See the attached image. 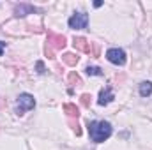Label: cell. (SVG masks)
<instances>
[{"mask_svg": "<svg viewBox=\"0 0 152 150\" xmlns=\"http://www.w3.org/2000/svg\"><path fill=\"white\" fill-rule=\"evenodd\" d=\"M87 25H88V14H87V12H75V14L69 18V27L75 28V30L87 28Z\"/></svg>", "mask_w": 152, "mask_h": 150, "instance_id": "277c9868", "label": "cell"}, {"mask_svg": "<svg viewBox=\"0 0 152 150\" xmlns=\"http://www.w3.org/2000/svg\"><path fill=\"white\" fill-rule=\"evenodd\" d=\"M88 125V136L94 143H101L112 136V124L104 120H92L87 124Z\"/></svg>", "mask_w": 152, "mask_h": 150, "instance_id": "6da1fadb", "label": "cell"}, {"mask_svg": "<svg viewBox=\"0 0 152 150\" xmlns=\"http://www.w3.org/2000/svg\"><path fill=\"white\" fill-rule=\"evenodd\" d=\"M73 46H75V50L81 51V53H90L92 51V44L83 37H75L73 39Z\"/></svg>", "mask_w": 152, "mask_h": 150, "instance_id": "52a82bcc", "label": "cell"}, {"mask_svg": "<svg viewBox=\"0 0 152 150\" xmlns=\"http://www.w3.org/2000/svg\"><path fill=\"white\" fill-rule=\"evenodd\" d=\"M113 99H115V94H113V90H112V87H104V88L99 92L97 104H99V106H106V104H110Z\"/></svg>", "mask_w": 152, "mask_h": 150, "instance_id": "8992f818", "label": "cell"}, {"mask_svg": "<svg viewBox=\"0 0 152 150\" xmlns=\"http://www.w3.org/2000/svg\"><path fill=\"white\" fill-rule=\"evenodd\" d=\"M67 79H69V83L71 85H83V81H81V78L76 74L75 71L73 73H69V76H67Z\"/></svg>", "mask_w": 152, "mask_h": 150, "instance_id": "4fadbf2b", "label": "cell"}, {"mask_svg": "<svg viewBox=\"0 0 152 150\" xmlns=\"http://www.w3.org/2000/svg\"><path fill=\"white\" fill-rule=\"evenodd\" d=\"M36 71H37V74H44V73H46V69H44V64H42L41 60L36 64Z\"/></svg>", "mask_w": 152, "mask_h": 150, "instance_id": "9a60e30c", "label": "cell"}, {"mask_svg": "<svg viewBox=\"0 0 152 150\" xmlns=\"http://www.w3.org/2000/svg\"><path fill=\"white\" fill-rule=\"evenodd\" d=\"M78 60H80V57L78 55H75V53H64L62 55V62L66 64V66H76L78 64Z\"/></svg>", "mask_w": 152, "mask_h": 150, "instance_id": "30bf717a", "label": "cell"}, {"mask_svg": "<svg viewBox=\"0 0 152 150\" xmlns=\"http://www.w3.org/2000/svg\"><path fill=\"white\" fill-rule=\"evenodd\" d=\"M36 108V99L34 95L30 94H20L18 95V106H16V113L18 115H23L28 110H34Z\"/></svg>", "mask_w": 152, "mask_h": 150, "instance_id": "3957f363", "label": "cell"}, {"mask_svg": "<svg viewBox=\"0 0 152 150\" xmlns=\"http://www.w3.org/2000/svg\"><path fill=\"white\" fill-rule=\"evenodd\" d=\"M62 110H64V113H66L69 118H76V120H78V117H80V108H78L76 104L67 103V104H64V106H62Z\"/></svg>", "mask_w": 152, "mask_h": 150, "instance_id": "9c48e42d", "label": "cell"}, {"mask_svg": "<svg viewBox=\"0 0 152 150\" xmlns=\"http://www.w3.org/2000/svg\"><path fill=\"white\" fill-rule=\"evenodd\" d=\"M151 94H152V83L151 81L140 83V95H142V97H149Z\"/></svg>", "mask_w": 152, "mask_h": 150, "instance_id": "8fae6325", "label": "cell"}, {"mask_svg": "<svg viewBox=\"0 0 152 150\" xmlns=\"http://www.w3.org/2000/svg\"><path fill=\"white\" fill-rule=\"evenodd\" d=\"M66 37L62 34H55V32H48V39H46V48H44V53L48 58H55L57 51L64 50L66 48Z\"/></svg>", "mask_w": 152, "mask_h": 150, "instance_id": "7a4b0ae2", "label": "cell"}, {"mask_svg": "<svg viewBox=\"0 0 152 150\" xmlns=\"http://www.w3.org/2000/svg\"><path fill=\"white\" fill-rule=\"evenodd\" d=\"M4 50H5V42L0 41V55H4Z\"/></svg>", "mask_w": 152, "mask_h": 150, "instance_id": "2e32d148", "label": "cell"}, {"mask_svg": "<svg viewBox=\"0 0 152 150\" xmlns=\"http://www.w3.org/2000/svg\"><path fill=\"white\" fill-rule=\"evenodd\" d=\"M85 73L88 76H103V69L101 67H96V66H88L85 69Z\"/></svg>", "mask_w": 152, "mask_h": 150, "instance_id": "7c38bea8", "label": "cell"}, {"mask_svg": "<svg viewBox=\"0 0 152 150\" xmlns=\"http://www.w3.org/2000/svg\"><path fill=\"white\" fill-rule=\"evenodd\" d=\"M90 94H83L81 95V106H85V108H90Z\"/></svg>", "mask_w": 152, "mask_h": 150, "instance_id": "5bb4252c", "label": "cell"}, {"mask_svg": "<svg viewBox=\"0 0 152 150\" xmlns=\"http://www.w3.org/2000/svg\"><path fill=\"white\" fill-rule=\"evenodd\" d=\"M106 58H108V62H112L115 66H124L126 64V51L120 48H110L106 51Z\"/></svg>", "mask_w": 152, "mask_h": 150, "instance_id": "5b68a950", "label": "cell"}, {"mask_svg": "<svg viewBox=\"0 0 152 150\" xmlns=\"http://www.w3.org/2000/svg\"><path fill=\"white\" fill-rule=\"evenodd\" d=\"M37 9L34 7V5H28V4H20V5H16V9H14V16L16 18H23V16H27V14H32V12H36Z\"/></svg>", "mask_w": 152, "mask_h": 150, "instance_id": "ba28073f", "label": "cell"}]
</instances>
